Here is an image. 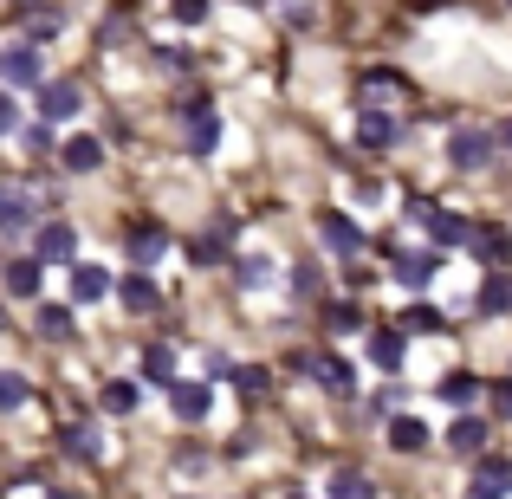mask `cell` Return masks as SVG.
Returning <instances> with one entry per match:
<instances>
[{"instance_id": "obj_47", "label": "cell", "mask_w": 512, "mask_h": 499, "mask_svg": "<svg viewBox=\"0 0 512 499\" xmlns=\"http://www.w3.org/2000/svg\"><path fill=\"white\" fill-rule=\"evenodd\" d=\"M46 499H72V493H46Z\"/></svg>"}, {"instance_id": "obj_33", "label": "cell", "mask_w": 512, "mask_h": 499, "mask_svg": "<svg viewBox=\"0 0 512 499\" xmlns=\"http://www.w3.org/2000/svg\"><path fill=\"white\" fill-rule=\"evenodd\" d=\"M402 331H441V312L435 305H409V312H402Z\"/></svg>"}, {"instance_id": "obj_29", "label": "cell", "mask_w": 512, "mask_h": 499, "mask_svg": "<svg viewBox=\"0 0 512 499\" xmlns=\"http://www.w3.org/2000/svg\"><path fill=\"white\" fill-rule=\"evenodd\" d=\"M396 91H402L396 72H370V78L357 85V98H363V104H383V98H396Z\"/></svg>"}, {"instance_id": "obj_10", "label": "cell", "mask_w": 512, "mask_h": 499, "mask_svg": "<svg viewBox=\"0 0 512 499\" xmlns=\"http://www.w3.org/2000/svg\"><path fill=\"white\" fill-rule=\"evenodd\" d=\"M169 409L182 415L188 428H195V422H208V409H214V389H208V383H169Z\"/></svg>"}, {"instance_id": "obj_45", "label": "cell", "mask_w": 512, "mask_h": 499, "mask_svg": "<svg viewBox=\"0 0 512 499\" xmlns=\"http://www.w3.org/2000/svg\"><path fill=\"white\" fill-rule=\"evenodd\" d=\"M383 188L389 182H357V201H363V208H376V201H383Z\"/></svg>"}, {"instance_id": "obj_32", "label": "cell", "mask_w": 512, "mask_h": 499, "mask_svg": "<svg viewBox=\"0 0 512 499\" xmlns=\"http://www.w3.org/2000/svg\"><path fill=\"white\" fill-rule=\"evenodd\" d=\"M26 221H33V208H26V195H0V227H7V234H20Z\"/></svg>"}, {"instance_id": "obj_44", "label": "cell", "mask_w": 512, "mask_h": 499, "mask_svg": "<svg viewBox=\"0 0 512 499\" xmlns=\"http://www.w3.org/2000/svg\"><path fill=\"white\" fill-rule=\"evenodd\" d=\"M117 39H130V20H124V13H111V20H104V46H117Z\"/></svg>"}, {"instance_id": "obj_19", "label": "cell", "mask_w": 512, "mask_h": 499, "mask_svg": "<svg viewBox=\"0 0 512 499\" xmlns=\"http://www.w3.org/2000/svg\"><path fill=\"white\" fill-rule=\"evenodd\" d=\"M111 273H104V266H72V299L78 305H98V299H111Z\"/></svg>"}, {"instance_id": "obj_21", "label": "cell", "mask_w": 512, "mask_h": 499, "mask_svg": "<svg viewBox=\"0 0 512 499\" xmlns=\"http://www.w3.org/2000/svg\"><path fill=\"white\" fill-rule=\"evenodd\" d=\"M305 370H312L318 383L331 389V396H350V389H357V376H350V363H344V357H305Z\"/></svg>"}, {"instance_id": "obj_39", "label": "cell", "mask_w": 512, "mask_h": 499, "mask_svg": "<svg viewBox=\"0 0 512 499\" xmlns=\"http://www.w3.org/2000/svg\"><path fill=\"white\" fill-rule=\"evenodd\" d=\"M59 26H65V13H33V46H39V39H52V33H59Z\"/></svg>"}, {"instance_id": "obj_9", "label": "cell", "mask_w": 512, "mask_h": 499, "mask_svg": "<svg viewBox=\"0 0 512 499\" xmlns=\"http://www.w3.org/2000/svg\"><path fill=\"white\" fill-rule=\"evenodd\" d=\"M0 279H7V299H39L46 260H39V253H26V260H7V266H0Z\"/></svg>"}, {"instance_id": "obj_30", "label": "cell", "mask_w": 512, "mask_h": 499, "mask_svg": "<svg viewBox=\"0 0 512 499\" xmlns=\"http://www.w3.org/2000/svg\"><path fill=\"white\" fill-rule=\"evenodd\" d=\"M227 247H234V234H227V227H221V234L195 240V247H188V260H195V266H214V260H227Z\"/></svg>"}, {"instance_id": "obj_46", "label": "cell", "mask_w": 512, "mask_h": 499, "mask_svg": "<svg viewBox=\"0 0 512 499\" xmlns=\"http://www.w3.org/2000/svg\"><path fill=\"white\" fill-rule=\"evenodd\" d=\"M500 150H512V117H506V124H500Z\"/></svg>"}, {"instance_id": "obj_13", "label": "cell", "mask_w": 512, "mask_h": 499, "mask_svg": "<svg viewBox=\"0 0 512 499\" xmlns=\"http://www.w3.org/2000/svg\"><path fill=\"white\" fill-rule=\"evenodd\" d=\"M85 111V91L78 85H39V117L46 124H65V117H78Z\"/></svg>"}, {"instance_id": "obj_16", "label": "cell", "mask_w": 512, "mask_h": 499, "mask_svg": "<svg viewBox=\"0 0 512 499\" xmlns=\"http://www.w3.org/2000/svg\"><path fill=\"white\" fill-rule=\"evenodd\" d=\"M435 273H441V253H396V279H402L409 292L435 286Z\"/></svg>"}, {"instance_id": "obj_49", "label": "cell", "mask_w": 512, "mask_h": 499, "mask_svg": "<svg viewBox=\"0 0 512 499\" xmlns=\"http://www.w3.org/2000/svg\"><path fill=\"white\" fill-rule=\"evenodd\" d=\"M299 499H305V493H299Z\"/></svg>"}, {"instance_id": "obj_5", "label": "cell", "mask_w": 512, "mask_h": 499, "mask_svg": "<svg viewBox=\"0 0 512 499\" xmlns=\"http://www.w3.org/2000/svg\"><path fill=\"white\" fill-rule=\"evenodd\" d=\"M318 234H325V247L338 253V260H357V247H363V227L350 221V214L325 208V214H318Z\"/></svg>"}, {"instance_id": "obj_25", "label": "cell", "mask_w": 512, "mask_h": 499, "mask_svg": "<svg viewBox=\"0 0 512 499\" xmlns=\"http://www.w3.org/2000/svg\"><path fill=\"white\" fill-rule=\"evenodd\" d=\"M59 448L72 454V461H98V428H91V422H72L59 435Z\"/></svg>"}, {"instance_id": "obj_27", "label": "cell", "mask_w": 512, "mask_h": 499, "mask_svg": "<svg viewBox=\"0 0 512 499\" xmlns=\"http://www.w3.org/2000/svg\"><path fill=\"white\" fill-rule=\"evenodd\" d=\"M143 376H150V383H175V350L169 344H150V350H143Z\"/></svg>"}, {"instance_id": "obj_43", "label": "cell", "mask_w": 512, "mask_h": 499, "mask_svg": "<svg viewBox=\"0 0 512 499\" xmlns=\"http://www.w3.org/2000/svg\"><path fill=\"white\" fill-rule=\"evenodd\" d=\"M13 130H20V111H13V98L0 91V137H13Z\"/></svg>"}, {"instance_id": "obj_23", "label": "cell", "mask_w": 512, "mask_h": 499, "mask_svg": "<svg viewBox=\"0 0 512 499\" xmlns=\"http://www.w3.org/2000/svg\"><path fill=\"white\" fill-rule=\"evenodd\" d=\"M448 448L454 454H487V422H480V415H461V422L448 428Z\"/></svg>"}, {"instance_id": "obj_42", "label": "cell", "mask_w": 512, "mask_h": 499, "mask_svg": "<svg viewBox=\"0 0 512 499\" xmlns=\"http://www.w3.org/2000/svg\"><path fill=\"white\" fill-rule=\"evenodd\" d=\"M331 325H338V331H357L363 312H357V305H331Z\"/></svg>"}, {"instance_id": "obj_11", "label": "cell", "mask_w": 512, "mask_h": 499, "mask_svg": "<svg viewBox=\"0 0 512 499\" xmlns=\"http://www.w3.org/2000/svg\"><path fill=\"white\" fill-rule=\"evenodd\" d=\"M46 65H39V46H7L0 52V78H7V85H46Z\"/></svg>"}, {"instance_id": "obj_6", "label": "cell", "mask_w": 512, "mask_h": 499, "mask_svg": "<svg viewBox=\"0 0 512 499\" xmlns=\"http://www.w3.org/2000/svg\"><path fill=\"white\" fill-rule=\"evenodd\" d=\"M117 299H124V312H137V318H150L156 305H163V292H156V279L143 273V266H130L124 279H117Z\"/></svg>"}, {"instance_id": "obj_31", "label": "cell", "mask_w": 512, "mask_h": 499, "mask_svg": "<svg viewBox=\"0 0 512 499\" xmlns=\"http://www.w3.org/2000/svg\"><path fill=\"white\" fill-rule=\"evenodd\" d=\"M26 396H33V383H26L20 370H0V409H20Z\"/></svg>"}, {"instance_id": "obj_40", "label": "cell", "mask_w": 512, "mask_h": 499, "mask_svg": "<svg viewBox=\"0 0 512 499\" xmlns=\"http://www.w3.org/2000/svg\"><path fill=\"white\" fill-rule=\"evenodd\" d=\"M389 415H396V389H376L370 396V422H389Z\"/></svg>"}, {"instance_id": "obj_8", "label": "cell", "mask_w": 512, "mask_h": 499, "mask_svg": "<svg viewBox=\"0 0 512 499\" xmlns=\"http://www.w3.org/2000/svg\"><path fill=\"white\" fill-rule=\"evenodd\" d=\"M467 253H474L480 266H506V260H512V234H506L500 221H480L474 240H467Z\"/></svg>"}, {"instance_id": "obj_38", "label": "cell", "mask_w": 512, "mask_h": 499, "mask_svg": "<svg viewBox=\"0 0 512 499\" xmlns=\"http://www.w3.org/2000/svg\"><path fill=\"white\" fill-rule=\"evenodd\" d=\"M266 279H273V266H266V260H240V286H266Z\"/></svg>"}, {"instance_id": "obj_22", "label": "cell", "mask_w": 512, "mask_h": 499, "mask_svg": "<svg viewBox=\"0 0 512 499\" xmlns=\"http://www.w3.org/2000/svg\"><path fill=\"white\" fill-rule=\"evenodd\" d=\"M65 169H72V175H91V169H104V143L98 137H65Z\"/></svg>"}, {"instance_id": "obj_37", "label": "cell", "mask_w": 512, "mask_h": 499, "mask_svg": "<svg viewBox=\"0 0 512 499\" xmlns=\"http://www.w3.org/2000/svg\"><path fill=\"white\" fill-rule=\"evenodd\" d=\"M20 137H26V150H39V156H46V150H52V124H46V117H39V124H26V130H20Z\"/></svg>"}, {"instance_id": "obj_17", "label": "cell", "mask_w": 512, "mask_h": 499, "mask_svg": "<svg viewBox=\"0 0 512 499\" xmlns=\"http://www.w3.org/2000/svg\"><path fill=\"white\" fill-rule=\"evenodd\" d=\"M441 402H448V409H474L480 396H487V383H480V376H467V370H448L441 376V389H435Z\"/></svg>"}, {"instance_id": "obj_1", "label": "cell", "mask_w": 512, "mask_h": 499, "mask_svg": "<svg viewBox=\"0 0 512 499\" xmlns=\"http://www.w3.org/2000/svg\"><path fill=\"white\" fill-rule=\"evenodd\" d=\"M512 493V461L506 454H474V480L461 499H506Z\"/></svg>"}, {"instance_id": "obj_18", "label": "cell", "mask_w": 512, "mask_h": 499, "mask_svg": "<svg viewBox=\"0 0 512 499\" xmlns=\"http://www.w3.org/2000/svg\"><path fill=\"white\" fill-rule=\"evenodd\" d=\"M428 240H435V247H467V240H474V221L435 208V214H428Z\"/></svg>"}, {"instance_id": "obj_3", "label": "cell", "mask_w": 512, "mask_h": 499, "mask_svg": "<svg viewBox=\"0 0 512 499\" xmlns=\"http://www.w3.org/2000/svg\"><path fill=\"white\" fill-rule=\"evenodd\" d=\"M493 150H500V137H493V130H454V137H448V163L454 169H487Z\"/></svg>"}, {"instance_id": "obj_36", "label": "cell", "mask_w": 512, "mask_h": 499, "mask_svg": "<svg viewBox=\"0 0 512 499\" xmlns=\"http://www.w3.org/2000/svg\"><path fill=\"white\" fill-rule=\"evenodd\" d=\"M292 286H299V299H318V292H325V286H318V266H312V260L292 266Z\"/></svg>"}, {"instance_id": "obj_7", "label": "cell", "mask_w": 512, "mask_h": 499, "mask_svg": "<svg viewBox=\"0 0 512 499\" xmlns=\"http://www.w3.org/2000/svg\"><path fill=\"white\" fill-rule=\"evenodd\" d=\"M357 143H363V150H389V143H402V124L383 111V104H363V117H357Z\"/></svg>"}, {"instance_id": "obj_15", "label": "cell", "mask_w": 512, "mask_h": 499, "mask_svg": "<svg viewBox=\"0 0 512 499\" xmlns=\"http://www.w3.org/2000/svg\"><path fill=\"white\" fill-rule=\"evenodd\" d=\"M474 312H480V318H500V312H512V279H506V266H493V273L480 279Z\"/></svg>"}, {"instance_id": "obj_26", "label": "cell", "mask_w": 512, "mask_h": 499, "mask_svg": "<svg viewBox=\"0 0 512 499\" xmlns=\"http://www.w3.org/2000/svg\"><path fill=\"white\" fill-rule=\"evenodd\" d=\"M98 409L104 415H130V409H137V383H130V376H111L104 396H98Z\"/></svg>"}, {"instance_id": "obj_48", "label": "cell", "mask_w": 512, "mask_h": 499, "mask_svg": "<svg viewBox=\"0 0 512 499\" xmlns=\"http://www.w3.org/2000/svg\"><path fill=\"white\" fill-rule=\"evenodd\" d=\"M247 7H266V0H247Z\"/></svg>"}, {"instance_id": "obj_20", "label": "cell", "mask_w": 512, "mask_h": 499, "mask_svg": "<svg viewBox=\"0 0 512 499\" xmlns=\"http://www.w3.org/2000/svg\"><path fill=\"white\" fill-rule=\"evenodd\" d=\"M325 499H376V480L363 474V467H338V474L325 480Z\"/></svg>"}, {"instance_id": "obj_34", "label": "cell", "mask_w": 512, "mask_h": 499, "mask_svg": "<svg viewBox=\"0 0 512 499\" xmlns=\"http://www.w3.org/2000/svg\"><path fill=\"white\" fill-rule=\"evenodd\" d=\"M208 7H214V0H169V13L182 26H201V20H208Z\"/></svg>"}, {"instance_id": "obj_4", "label": "cell", "mask_w": 512, "mask_h": 499, "mask_svg": "<svg viewBox=\"0 0 512 499\" xmlns=\"http://www.w3.org/2000/svg\"><path fill=\"white\" fill-rule=\"evenodd\" d=\"M33 253H39L46 266H78V234H72L65 221H46V227L33 234Z\"/></svg>"}, {"instance_id": "obj_28", "label": "cell", "mask_w": 512, "mask_h": 499, "mask_svg": "<svg viewBox=\"0 0 512 499\" xmlns=\"http://www.w3.org/2000/svg\"><path fill=\"white\" fill-rule=\"evenodd\" d=\"M39 331H46V337H59V344H65V337H78V318L65 312V305H39Z\"/></svg>"}, {"instance_id": "obj_35", "label": "cell", "mask_w": 512, "mask_h": 499, "mask_svg": "<svg viewBox=\"0 0 512 499\" xmlns=\"http://www.w3.org/2000/svg\"><path fill=\"white\" fill-rule=\"evenodd\" d=\"M234 389H240V396H260V389H266V370H260V363H240V370H234Z\"/></svg>"}, {"instance_id": "obj_14", "label": "cell", "mask_w": 512, "mask_h": 499, "mask_svg": "<svg viewBox=\"0 0 512 499\" xmlns=\"http://www.w3.org/2000/svg\"><path fill=\"white\" fill-rule=\"evenodd\" d=\"M124 253H130V266H143V273H150V266L169 253V234H163V227H130Z\"/></svg>"}, {"instance_id": "obj_41", "label": "cell", "mask_w": 512, "mask_h": 499, "mask_svg": "<svg viewBox=\"0 0 512 499\" xmlns=\"http://www.w3.org/2000/svg\"><path fill=\"white\" fill-rule=\"evenodd\" d=\"M487 396H493V415H506V422H512V376H506V383H493Z\"/></svg>"}, {"instance_id": "obj_12", "label": "cell", "mask_w": 512, "mask_h": 499, "mask_svg": "<svg viewBox=\"0 0 512 499\" xmlns=\"http://www.w3.org/2000/svg\"><path fill=\"white\" fill-rule=\"evenodd\" d=\"M383 428H389V448H396V454H422L428 441H435V428H428L422 415H389Z\"/></svg>"}, {"instance_id": "obj_2", "label": "cell", "mask_w": 512, "mask_h": 499, "mask_svg": "<svg viewBox=\"0 0 512 499\" xmlns=\"http://www.w3.org/2000/svg\"><path fill=\"white\" fill-rule=\"evenodd\" d=\"M182 117H188V156H214L221 150V117H214L208 98H188Z\"/></svg>"}, {"instance_id": "obj_24", "label": "cell", "mask_w": 512, "mask_h": 499, "mask_svg": "<svg viewBox=\"0 0 512 499\" xmlns=\"http://www.w3.org/2000/svg\"><path fill=\"white\" fill-rule=\"evenodd\" d=\"M402 357H409L402 331H376L370 337V363H376V370H402Z\"/></svg>"}]
</instances>
